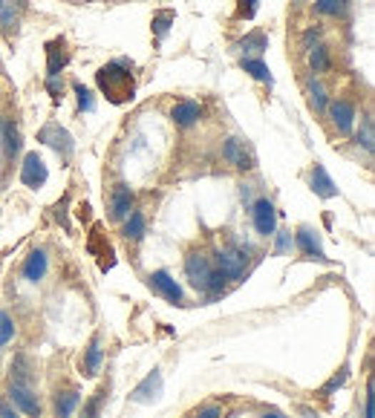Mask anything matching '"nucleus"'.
Wrapping results in <instances>:
<instances>
[{"mask_svg":"<svg viewBox=\"0 0 375 418\" xmlns=\"http://www.w3.org/2000/svg\"><path fill=\"white\" fill-rule=\"evenodd\" d=\"M24 12H26V0H0V32L12 38Z\"/></svg>","mask_w":375,"mask_h":418,"instance_id":"nucleus-6","label":"nucleus"},{"mask_svg":"<svg viewBox=\"0 0 375 418\" xmlns=\"http://www.w3.org/2000/svg\"><path fill=\"white\" fill-rule=\"evenodd\" d=\"M21 182H24L26 188H41V185L46 182V165H44V159H41L38 153H29V156L24 159Z\"/></svg>","mask_w":375,"mask_h":418,"instance_id":"nucleus-8","label":"nucleus"},{"mask_svg":"<svg viewBox=\"0 0 375 418\" xmlns=\"http://www.w3.org/2000/svg\"><path fill=\"white\" fill-rule=\"evenodd\" d=\"M297 245L304 248L309 257H315V260H326V257H324V248H321V243H318V237H315L309 228H300V231H297Z\"/></svg>","mask_w":375,"mask_h":418,"instance_id":"nucleus-18","label":"nucleus"},{"mask_svg":"<svg viewBox=\"0 0 375 418\" xmlns=\"http://www.w3.org/2000/svg\"><path fill=\"white\" fill-rule=\"evenodd\" d=\"M254 12H257V0H240V18L251 21Z\"/></svg>","mask_w":375,"mask_h":418,"instance_id":"nucleus-34","label":"nucleus"},{"mask_svg":"<svg viewBox=\"0 0 375 418\" xmlns=\"http://www.w3.org/2000/svg\"><path fill=\"white\" fill-rule=\"evenodd\" d=\"M75 407H79V392L69 389L55 401V418H72Z\"/></svg>","mask_w":375,"mask_h":418,"instance_id":"nucleus-19","label":"nucleus"},{"mask_svg":"<svg viewBox=\"0 0 375 418\" xmlns=\"http://www.w3.org/2000/svg\"><path fill=\"white\" fill-rule=\"evenodd\" d=\"M372 392H375V387H372V381H369V387H366V401H364V418H372V404H375Z\"/></svg>","mask_w":375,"mask_h":418,"instance_id":"nucleus-35","label":"nucleus"},{"mask_svg":"<svg viewBox=\"0 0 375 418\" xmlns=\"http://www.w3.org/2000/svg\"><path fill=\"white\" fill-rule=\"evenodd\" d=\"M130 205H133V190L127 185H116L113 193H110V217L124 220L130 214Z\"/></svg>","mask_w":375,"mask_h":418,"instance_id":"nucleus-12","label":"nucleus"},{"mask_svg":"<svg viewBox=\"0 0 375 418\" xmlns=\"http://www.w3.org/2000/svg\"><path fill=\"white\" fill-rule=\"evenodd\" d=\"M289 248V234L286 231H280V240H277V254H283Z\"/></svg>","mask_w":375,"mask_h":418,"instance_id":"nucleus-37","label":"nucleus"},{"mask_svg":"<svg viewBox=\"0 0 375 418\" xmlns=\"http://www.w3.org/2000/svg\"><path fill=\"white\" fill-rule=\"evenodd\" d=\"M309 63H312V69H315V73H324V69L329 66L326 49H324V46H315V49L309 52Z\"/></svg>","mask_w":375,"mask_h":418,"instance_id":"nucleus-31","label":"nucleus"},{"mask_svg":"<svg viewBox=\"0 0 375 418\" xmlns=\"http://www.w3.org/2000/svg\"><path fill=\"white\" fill-rule=\"evenodd\" d=\"M240 66L246 69V73H249L251 78H257V81H266V84H271V73H269V66H266L263 61H254V58H243V61H240Z\"/></svg>","mask_w":375,"mask_h":418,"instance_id":"nucleus-20","label":"nucleus"},{"mask_svg":"<svg viewBox=\"0 0 375 418\" xmlns=\"http://www.w3.org/2000/svg\"><path fill=\"white\" fill-rule=\"evenodd\" d=\"M309 185H312V190H315L321 199L338 196V188H335V182L329 179V173L324 170V165H315V170H312V176H309Z\"/></svg>","mask_w":375,"mask_h":418,"instance_id":"nucleus-14","label":"nucleus"},{"mask_svg":"<svg viewBox=\"0 0 375 418\" xmlns=\"http://www.w3.org/2000/svg\"><path fill=\"white\" fill-rule=\"evenodd\" d=\"M124 237L127 240H141L144 237V217L141 214H130V220L124 225Z\"/></svg>","mask_w":375,"mask_h":418,"instance_id":"nucleus-26","label":"nucleus"},{"mask_svg":"<svg viewBox=\"0 0 375 418\" xmlns=\"http://www.w3.org/2000/svg\"><path fill=\"white\" fill-rule=\"evenodd\" d=\"M222 156H225V162H229V165H234L237 170H251V168L257 165L251 145L246 142V138H240V136L225 138V145H222Z\"/></svg>","mask_w":375,"mask_h":418,"instance_id":"nucleus-2","label":"nucleus"},{"mask_svg":"<svg viewBox=\"0 0 375 418\" xmlns=\"http://www.w3.org/2000/svg\"><path fill=\"white\" fill-rule=\"evenodd\" d=\"M44 274H46V257H44V251H32L26 257V262H24V277L32 280V283H38Z\"/></svg>","mask_w":375,"mask_h":418,"instance_id":"nucleus-17","label":"nucleus"},{"mask_svg":"<svg viewBox=\"0 0 375 418\" xmlns=\"http://www.w3.org/2000/svg\"><path fill=\"white\" fill-rule=\"evenodd\" d=\"M174 21H176V12H174V9H162V12H156V15H154V32H156V38H165Z\"/></svg>","mask_w":375,"mask_h":418,"instance_id":"nucleus-23","label":"nucleus"},{"mask_svg":"<svg viewBox=\"0 0 375 418\" xmlns=\"http://www.w3.org/2000/svg\"><path fill=\"white\" fill-rule=\"evenodd\" d=\"M38 138H41L44 145L55 148L64 159H69V156H72V151H75V145H72V136H69L61 124H55V121H52V124H46V127L38 133Z\"/></svg>","mask_w":375,"mask_h":418,"instance_id":"nucleus-4","label":"nucleus"},{"mask_svg":"<svg viewBox=\"0 0 375 418\" xmlns=\"http://www.w3.org/2000/svg\"><path fill=\"white\" fill-rule=\"evenodd\" d=\"M61 46H64V41H52L49 49H46V52H49V78H55V76L61 73V69H64V63H66V52L58 55Z\"/></svg>","mask_w":375,"mask_h":418,"instance_id":"nucleus-22","label":"nucleus"},{"mask_svg":"<svg viewBox=\"0 0 375 418\" xmlns=\"http://www.w3.org/2000/svg\"><path fill=\"white\" fill-rule=\"evenodd\" d=\"M246 262H249V251H243V248H225L216 254V265L229 280H234V277H240L246 271Z\"/></svg>","mask_w":375,"mask_h":418,"instance_id":"nucleus-5","label":"nucleus"},{"mask_svg":"<svg viewBox=\"0 0 375 418\" xmlns=\"http://www.w3.org/2000/svg\"><path fill=\"white\" fill-rule=\"evenodd\" d=\"M254 228L263 234V237H271L274 228H277V214H274V205L269 199H257L254 202Z\"/></svg>","mask_w":375,"mask_h":418,"instance_id":"nucleus-7","label":"nucleus"},{"mask_svg":"<svg viewBox=\"0 0 375 418\" xmlns=\"http://www.w3.org/2000/svg\"><path fill=\"white\" fill-rule=\"evenodd\" d=\"M12 375H15V384H21V387H29V384H32L29 361H26L24 355H18V358H15V364H12Z\"/></svg>","mask_w":375,"mask_h":418,"instance_id":"nucleus-24","label":"nucleus"},{"mask_svg":"<svg viewBox=\"0 0 375 418\" xmlns=\"http://www.w3.org/2000/svg\"><path fill=\"white\" fill-rule=\"evenodd\" d=\"M211 271H214V265H211L208 257H202V254H188V257H185V274H188V280H191L194 289L208 292Z\"/></svg>","mask_w":375,"mask_h":418,"instance_id":"nucleus-3","label":"nucleus"},{"mask_svg":"<svg viewBox=\"0 0 375 418\" xmlns=\"http://www.w3.org/2000/svg\"><path fill=\"white\" fill-rule=\"evenodd\" d=\"M99 87L113 98V101H124L133 96V78L130 73H124V69L119 63H107L99 69Z\"/></svg>","mask_w":375,"mask_h":418,"instance_id":"nucleus-1","label":"nucleus"},{"mask_svg":"<svg viewBox=\"0 0 375 418\" xmlns=\"http://www.w3.org/2000/svg\"><path fill=\"white\" fill-rule=\"evenodd\" d=\"M266 46H269V38H266V35H260V32L249 35V38L240 44V49H243V52H263Z\"/></svg>","mask_w":375,"mask_h":418,"instance_id":"nucleus-28","label":"nucleus"},{"mask_svg":"<svg viewBox=\"0 0 375 418\" xmlns=\"http://www.w3.org/2000/svg\"><path fill=\"white\" fill-rule=\"evenodd\" d=\"M309 101H312V107H315L318 113H324V110H326V90H324L318 81H312V84H309Z\"/></svg>","mask_w":375,"mask_h":418,"instance_id":"nucleus-29","label":"nucleus"},{"mask_svg":"<svg viewBox=\"0 0 375 418\" xmlns=\"http://www.w3.org/2000/svg\"><path fill=\"white\" fill-rule=\"evenodd\" d=\"M0 133H4V153H6V159H15V153L21 151V130L12 121H0Z\"/></svg>","mask_w":375,"mask_h":418,"instance_id":"nucleus-16","label":"nucleus"},{"mask_svg":"<svg viewBox=\"0 0 375 418\" xmlns=\"http://www.w3.org/2000/svg\"><path fill=\"white\" fill-rule=\"evenodd\" d=\"M344 6V0H318V12L324 15H338Z\"/></svg>","mask_w":375,"mask_h":418,"instance_id":"nucleus-33","label":"nucleus"},{"mask_svg":"<svg viewBox=\"0 0 375 418\" xmlns=\"http://www.w3.org/2000/svg\"><path fill=\"white\" fill-rule=\"evenodd\" d=\"M196 418H219V409H216V407H208V409H202Z\"/></svg>","mask_w":375,"mask_h":418,"instance_id":"nucleus-38","label":"nucleus"},{"mask_svg":"<svg viewBox=\"0 0 375 418\" xmlns=\"http://www.w3.org/2000/svg\"><path fill=\"white\" fill-rule=\"evenodd\" d=\"M0 418H18V415L12 412V407H9L6 401H0Z\"/></svg>","mask_w":375,"mask_h":418,"instance_id":"nucleus-36","label":"nucleus"},{"mask_svg":"<svg viewBox=\"0 0 375 418\" xmlns=\"http://www.w3.org/2000/svg\"><path fill=\"white\" fill-rule=\"evenodd\" d=\"M9 398H12V401H15V407H18L21 412H26L29 418H41V404H38V398L32 395V389H29V387L12 384V387H9Z\"/></svg>","mask_w":375,"mask_h":418,"instance_id":"nucleus-11","label":"nucleus"},{"mask_svg":"<svg viewBox=\"0 0 375 418\" xmlns=\"http://www.w3.org/2000/svg\"><path fill=\"white\" fill-rule=\"evenodd\" d=\"M159 395H162V372H159V369H154V372H150V375H147V378H144V381L133 389V395H130V398H133L136 404H150V401H156Z\"/></svg>","mask_w":375,"mask_h":418,"instance_id":"nucleus-9","label":"nucleus"},{"mask_svg":"<svg viewBox=\"0 0 375 418\" xmlns=\"http://www.w3.org/2000/svg\"><path fill=\"white\" fill-rule=\"evenodd\" d=\"M150 286H154L168 303H182V289L176 286V280L168 271H154L150 274Z\"/></svg>","mask_w":375,"mask_h":418,"instance_id":"nucleus-10","label":"nucleus"},{"mask_svg":"<svg viewBox=\"0 0 375 418\" xmlns=\"http://www.w3.org/2000/svg\"><path fill=\"white\" fill-rule=\"evenodd\" d=\"M99 364H101V346H99V337H93V343L87 346V358L81 364L84 375H96L99 372Z\"/></svg>","mask_w":375,"mask_h":418,"instance_id":"nucleus-21","label":"nucleus"},{"mask_svg":"<svg viewBox=\"0 0 375 418\" xmlns=\"http://www.w3.org/2000/svg\"><path fill=\"white\" fill-rule=\"evenodd\" d=\"M171 118H174L176 127H191V124H196V118H199V104H194V101H179V104L171 110Z\"/></svg>","mask_w":375,"mask_h":418,"instance_id":"nucleus-15","label":"nucleus"},{"mask_svg":"<svg viewBox=\"0 0 375 418\" xmlns=\"http://www.w3.org/2000/svg\"><path fill=\"white\" fill-rule=\"evenodd\" d=\"M358 142L364 145V151H366V153H372V151H375V133H372V118H369V116L361 121V130H358Z\"/></svg>","mask_w":375,"mask_h":418,"instance_id":"nucleus-25","label":"nucleus"},{"mask_svg":"<svg viewBox=\"0 0 375 418\" xmlns=\"http://www.w3.org/2000/svg\"><path fill=\"white\" fill-rule=\"evenodd\" d=\"M263 418H283V415H277V412H266Z\"/></svg>","mask_w":375,"mask_h":418,"instance_id":"nucleus-39","label":"nucleus"},{"mask_svg":"<svg viewBox=\"0 0 375 418\" xmlns=\"http://www.w3.org/2000/svg\"><path fill=\"white\" fill-rule=\"evenodd\" d=\"M15 337V323H12V317L0 309V350H4V346L9 343Z\"/></svg>","mask_w":375,"mask_h":418,"instance_id":"nucleus-27","label":"nucleus"},{"mask_svg":"<svg viewBox=\"0 0 375 418\" xmlns=\"http://www.w3.org/2000/svg\"><path fill=\"white\" fill-rule=\"evenodd\" d=\"M329 116H332V124L338 127V133H349L352 121H355V107L349 101H335L329 107Z\"/></svg>","mask_w":375,"mask_h":418,"instance_id":"nucleus-13","label":"nucleus"},{"mask_svg":"<svg viewBox=\"0 0 375 418\" xmlns=\"http://www.w3.org/2000/svg\"><path fill=\"white\" fill-rule=\"evenodd\" d=\"M104 398H107V389H99L93 398H90V404L84 407V412H81V418H99V412H101V404H104Z\"/></svg>","mask_w":375,"mask_h":418,"instance_id":"nucleus-30","label":"nucleus"},{"mask_svg":"<svg viewBox=\"0 0 375 418\" xmlns=\"http://www.w3.org/2000/svg\"><path fill=\"white\" fill-rule=\"evenodd\" d=\"M75 96H79V107L81 110H93V96L84 84H75Z\"/></svg>","mask_w":375,"mask_h":418,"instance_id":"nucleus-32","label":"nucleus"}]
</instances>
